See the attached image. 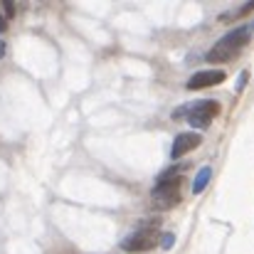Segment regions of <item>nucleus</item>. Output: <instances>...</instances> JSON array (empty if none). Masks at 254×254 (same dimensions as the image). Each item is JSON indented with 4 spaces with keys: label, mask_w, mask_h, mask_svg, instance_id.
I'll use <instances>...</instances> for the list:
<instances>
[{
    "label": "nucleus",
    "mask_w": 254,
    "mask_h": 254,
    "mask_svg": "<svg viewBox=\"0 0 254 254\" xmlns=\"http://www.w3.org/2000/svg\"><path fill=\"white\" fill-rule=\"evenodd\" d=\"M227 74L222 69H205V72H195L188 79V89H205V86H215L220 82H225Z\"/></svg>",
    "instance_id": "obj_6"
},
{
    "label": "nucleus",
    "mask_w": 254,
    "mask_h": 254,
    "mask_svg": "<svg viewBox=\"0 0 254 254\" xmlns=\"http://www.w3.org/2000/svg\"><path fill=\"white\" fill-rule=\"evenodd\" d=\"M173 242H175V237H173L170 232H166V235L161 237V247H163V250H170V247H173Z\"/></svg>",
    "instance_id": "obj_9"
},
{
    "label": "nucleus",
    "mask_w": 254,
    "mask_h": 254,
    "mask_svg": "<svg viewBox=\"0 0 254 254\" xmlns=\"http://www.w3.org/2000/svg\"><path fill=\"white\" fill-rule=\"evenodd\" d=\"M156 240H158L156 230H136V232H131V235L121 242V250L128 252V254L148 252V250H153Z\"/></svg>",
    "instance_id": "obj_4"
},
{
    "label": "nucleus",
    "mask_w": 254,
    "mask_h": 254,
    "mask_svg": "<svg viewBox=\"0 0 254 254\" xmlns=\"http://www.w3.org/2000/svg\"><path fill=\"white\" fill-rule=\"evenodd\" d=\"M7 30V20H5V15L0 12V32H5Z\"/></svg>",
    "instance_id": "obj_11"
},
{
    "label": "nucleus",
    "mask_w": 254,
    "mask_h": 254,
    "mask_svg": "<svg viewBox=\"0 0 254 254\" xmlns=\"http://www.w3.org/2000/svg\"><path fill=\"white\" fill-rule=\"evenodd\" d=\"M210 178H212V168H210V166L197 170V175H195V180H192V195H200V192L207 188Z\"/></svg>",
    "instance_id": "obj_7"
},
{
    "label": "nucleus",
    "mask_w": 254,
    "mask_h": 254,
    "mask_svg": "<svg viewBox=\"0 0 254 254\" xmlns=\"http://www.w3.org/2000/svg\"><path fill=\"white\" fill-rule=\"evenodd\" d=\"M247 42H250V25H240L230 30L225 37H220V42H215V47L207 52V62H230Z\"/></svg>",
    "instance_id": "obj_1"
},
{
    "label": "nucleus",
    "mask_w": 254,
    "mask_h": 254,
    "mask_svg": "<svg viewBox=\"0 0 254 254\" xmlns=\"http://www.w3.org/2000/svg\"><path fill=\"white\" fill-rule=\"evenodd\" d=\"M180 185L183 178H173L168 183H158L153 188V207L156 210H170L173 205L180 202Z\"/></svg>",
    "instance_id": "obj_3"
},
{
    "label": "nucleus",
    "mask_w": 254,
    "mask_h": 254,
    "mask_svg": "<svg viewBox=\"0 0 254 254\" xmlns=\"http://www.w3.org/2000/svg\"><path fill=\"white\" fill-rule=\"evenodd\" d=\"M2 55H5V45L0 42V57H2Z\"/></svg>",
    "instance_id": "obj_12"
},
{
    "label": "nucleus",
    "mask_w": 254,
    "mask_h": 254,
    "mask_svg": "<svg viewBox=\"0 0 254 254\" xmlns=\"http://www.w3.org/2000/svg\"><path fill=\"white\" fill-rule=\"evenodd\" d=\"M0 10H2L5 20H12V17H15V5H12L10 0H2V2H0Z\"/></svg>",
    "instance_id": "obj_8"
},
{
    "label": "nucleus",
    "mask_w": 254,
    "mask_h": 254,
    "mask_svg": "<svg viewBox=\"0 0 254 254\" xmlns=\"http://www.w3.org/2000/svg\"><path fill=\"white\" fill-rule=\"evenodd\" d=\"M200 143H202L200 133H192V131H188V133H178L175 141H173V148H170V161H180L185 153H190V151L197 148Z\"/></svg>",
    "instance_id": "obj_5"
},
{
    "label": "nucleus",
    "mask_w": 254,
    "mask_h": 254,
    "mask_svg": "<svg viewBox=\"0 0 254 254\" xmlns=\"http://www.w3.org/2000/svg\"><path fill=\"white\" fill-rule=\"evenodd\" d=\"M178 114H188V124H190V126H195V128H207L210 121L220 114V104L212 101V99H202V101H197V104H192V106H188V109L175 111V116H178Z\"/></svg>",
    "instance_id": "obj_2"
},
{
    "label": "nucleus",
    "mask_w": 254,
    "mask_h": 254,
    "mask_svg": "<svg viewBox=\"0 0 254 254\" xmlns=\"http://www.w3.org/2000/svg\"><path fill=\"white\" fill-rule=\"evenodd\" d=\"M252 27H254V20H252Z\"/></svg>",
    "instance_id": "obj_13"
},
{
    "label": "nucleus",
    "mask_w": 254,
    "mask_h": 254,
    "mask_svg": "<svg viewBox=\"0 0 254 254\" xmlns=\"http://www.w3.org/2000/svg\"><path fill=\"white\" fill-rule=\"evenodd\" d=\"M247 79H250V74H247V72H242V74H240V79H237V91H242V89H245Z\"/></svg>",
    "instance_id": "obj_10"
}]
</instances>
